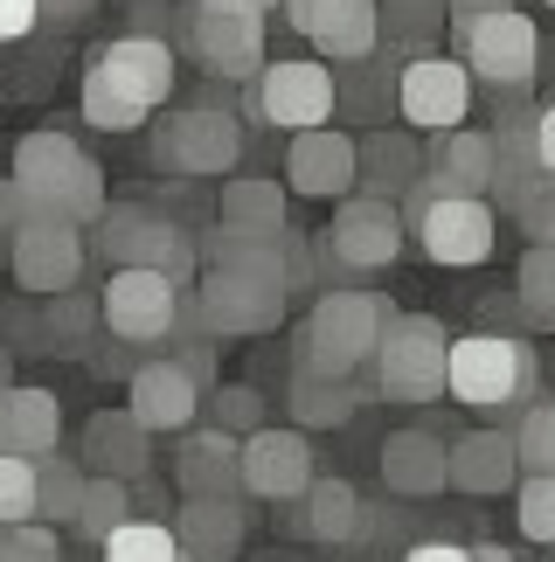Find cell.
<instances>
[{
    "label": "cell",
    "mask_w": 555,
    "mask_h": 562,
    "mask_svg": "<svg viewBox=\"0 0 555 562\" xmlns=\"http://www.w3.org/2000/svg\"><path fill=\"white\" fill-rule=\"evenodd\" d=\"M98 562H195V555L181 549L174 521H146V514H133L118 535L98 542Z\"/></svg>",
    "instance_id": "obj_38"
},
{
    "label": "cell",
    "mask_w": 555,
    "mask_h": 562,
    "mask_svg": "<svg viewBox=\"0 0 555 562\" xmlns=\"http://www.w3.org/2000/svg\"><path fill=\"white\" fill-rule=\"evenodd\" d=\"M514 521L535 549H555V472H521L514 486Z\"/></svg>",
    "instance_id": "obj_41"
},
{
    "label": "cell",
    "mask_w": 555,
    "mask_h": 562,
    "mask_svg": "<svg viewBox=\"0 0 555 562\" xmlns=\"http://www.w3.org/2000/svg\"><path fill=\"white\" fill-rule=\"evenodd\" d=\"M77 459L83 472H104V480H146L154 472V430H146L133 409H98L77 438Z\"/></svg>",
    "instance_id": "obj_21"
},
{
    "label": "cell",
    "mask_w": 555,
    "mask_h": 562,
    "mask_svg": "<svg viewBox=\"0 0 555 562\" xmlns=\"http://www.w3.org/2000/svg\"><path fill=\"white\" fill-rule=\"evenodd\" d=\"M369 396L361 382H327V375H306V369H292V389H285V403H292V424L306 430H340L354 417V403Z\"/></svg>",
    "instance_id": "obj_33"
},
{
    "label": "cell",
    "mask_w": 555,
    "mask_h": 562,
    "mask_svg": "<svg viewBox=\"0 0 555 562\" xmlns=\"http://www.w3.org/2000/svg\"><path fill=\"white\" fill-rule=\"evenodd\" d=\"M133 514H139L133 480H104V472H91V486H83V507H77L70 528L83 535V542H104V535H118Z\"/></svg>",
    "instance_id": "obj_40"
},
{
    "label": "cell",
    "mask_w": 555,
    "mask_h": 562,
    "mask_svg": "<svg viewBox=\"0 0 555 562\" xmlns=\"http://www.w3.org/2000/svg\"><path fill=\"white\" fill-rule=\"evenodd\" d=\"M548 562H555V549H548Z\"/></svg>",
    "instance_id": "obj_58"
},
{
    "label": "cell",
    "mask_w": 555,
    "mask_h": 562,
    "mask_svg": "<svg viewBox=\"0 0 555 562\" xmlns=\"http://www.w3.org/2000/svg\"><path fill=\"white\" fill-rule=\"evenodd\" d=\"M125 409L154 430V438H167V430H181L195 424V409H202V382L181 369L174 355H160V361H139L133 369V382H125Z\"/></svg>",
    "instance_id": "obj_19"
},
{
    "label": "cell",
    "mask_w": 555,
    "mask_h": 562,
    "mask_svg": "<svg viewBox=\"0 0 555 562\" xmlns=\"http://www.w3.org/2000/svg\"><path fill=\"white\" fill-rule=\"evenodd\" d=\"M42 29V0H0V42H21Z\"/></svg>",
    "instance_id": "obj_50"
},
{
    "label": "cell",
    "mask_w": 555,
    "mask_h": 562,
    "mask_svg": "<svg viewBox=\"0 0 555 562\" xmlns=\"http://www.w3.org/2000/svg\"><path fill=\"white\" fill-rule=\"evenodd\" d=\"M21 223H35V215H29V194H21V181L8 175V181H0V250L21 236Z\"/></svg>",
    "instance_id": "obj_49"
},
{
    "label": "cell",
    "mask_w": 555,
    "mask_h": 562,
    "mask_svg": "<svg viewBox=\"0 0 555 562\" xmlns=\"http://www.w3.org/2000/svg\"><path fill=\"white\" fill-rule=\"evenodd\" d=\"M258 8H278V0H258Z\"/></svg>",
    "instance_id": "obj_57"
},
{
    "label": "cell",
    "mask_w": 555,
    "mask_h": 562,
    "mask_svg": "<svg viewBox=\"0 0 555 562\" xmlns=\"http://www.w3.org/2000/svg\"><path fill=\"white\" fill-rule=\"evenodd\" d=\"M548 8H555V0H548Z\"/></svg>",
    "instance_id": "obj_61"
},
{
    "label": "cell",
    "mask_w": 555,
    "mask_h": 562,
    "mask_svg": "<svg viewBox=\"0 0 555 562\" xmlns=\"http://www.w3.org/2000/svg\"><path fill=\"white\" fill-rule=\"evenodd\" d=\"M8 265H14V285L35 292V299H63L83 285V229L77 223H21V236L8 244Z\"/></svg>",
    "instance_id": "obj_16"
},
{
    "label": "cell",
    "mask_w": 555,
    "mask_h": 562,
    "mask_svg": "<svg viewBox=\"0 0 555 562\" xmlns=\"http://www.w3.org/2000/svg\"><path fill=\"white\" fill-rule=\"evenodd\" d=\"M14 521H35V459L0 451V528Z\"/></svg>",
    "instance_id": "obj_45"
},
{
    "label": "cell",
    "mask_w": 555,
    "mask_h": 562,
    "mask_svg": "<svg viewBox=\"0 0 555 562\" xmlns=\"http://www.w3.org/2000/svg\"><path fill=\"white\" fill-rule=\"evenodd\" d=\"M403 236H410V223H403L396 202H375V194H340L333 202V223L313 236V265L319 278H333V285H354V278H375L389 271L403 257Z\"/></svg>",
    "instance_id": "obj_3"
},
{
    "label": "cell",
    "mask_w": 555,
    "mask_h": 562,
    "mask_svg": "<svg viewBox=\"0 0 555 562\" xmlns=\"http://www.w3.org/2000/svg\"><path fill=\"white\" fill-rule=\"evenodd\" d=\"M278 8H285L292 35H306L333 70L382 49V0H278Z\"/></svg>",
    "instance_id": "obj_15"
},
{
    "label": "cell",
    "mask_w": 555,
    "mask_h": 562,
    "mask_svg": "<svg viewBox=\"0 0 555 562\" xmlns=\"http://www.w3.org/2000/svg\"><path fill=\"white\" fill-rule=\"evenodd\" d=\"M278 244H285V292H313L319 285V265H313V244L298 229H285L278 236Z\"/></svg>",
    "instance_id": "obj_48"
},
{
    "label": "cell",
    "mask_w": 555,
    "mask_h": 562,
    "mask_svg": "<svg viewBox=\"0 0 555 562\" xmlns=\"http://www.w3.org/2000/svg\"><path fill=\"white\" fill-rule=\"evenodd\" d=\"M319 480L313 472V445H306V430L298 424H258L243 438V493L250 501H298Z\"/></svg>",
    "instance_id": "obj_17"
},
{
    "label": "cell",
    "mask_w": 555,
    "mask_h": 562,
    "mask_svg": "<svg viewBox=\"0 0 555 562\" xmlns=\"http://www.w3.org/2000/svg\"><path fill=\"white\" fill-rule=\"evenodd\" d=\"M98 14V0H42V29H83Z\"/></svg>",
    "instance_id": "obj_51"
},
{
    "label": "cell",
    "mask_w": 555,
    "mask_h": 562,
    "mask_svg": "<svg viewBox=\"0 0 555 562\" xmlns=\"http://www.w3.org/2000/svg\"><path fill=\"white\" fill-rule=\"evenodd\" d=\"M410 236L423 244L431 265H486L494 257V236H500V209L486 194H438V188H410V209H403Z\"/></svg>",
    "instance_id": "obj_8"
},
{
    "label": "cell",
    "mask_w": 555,
    "mask_h": 562,
    "mask_svg": "<svg viewBox=\"0 0 555 562\" xmlns=\"http://www.w3.org/2000/svg\"><path fill=\"white\" fill-rule=\"evenodd\" d=\"M298 535L327 549H354L369 542V501H361L354 480H313L298 493Z\"/></svg>",
    "instance_id": "obj_28"
},
{
    "label": "cell",
    "mask_w": 555,
    "mask_h": 562,
    "mask_svg": "<svg viewBox=\"0 0 555 562\" xmlns=\"http://www.w3.org/2000/svg\"><path fill=\"white\" fill-rule=\"evenodd\" d=\"M285 188L313 194V202H340V194H354V133H340V125L292 133V146H285Z\"/></svg>",
    "instance_id": "obj_20"
},
{
    "label": "cell",
    "mask_w": 555,
    "mask_h": 562,
    "mask_svg": "<svg viewBox=\"0 0 555 562\" xmlns=\"http://www.w3.org/2000/svg\"><path fill=\"white\" fill-rule=\"evenodd\" d=\"M202 403H208V424L229 430V438H250V430L264 424V396H258L250 382H216Z\"/></svg>",
    "instance_id": "obj_43"
},
{
    "label": "cell",
    "mask_w": 555,
    "mask_h": 562,
    "mask_svg": "<svg viewBox=\"0 0 555 562\" xmlns=\"http://www.w3.org/2000/svg\"><path fill=\"white\" fill-rule=\"evenodd\" d=\"M396 77H403V56L396 49L340 63V70H333V112H348L361 125H382V119H389V104H396Z\"/></svg>",
    "instance_id": "obj_31"
},
{
    "label": "cell",
    "mask_w": 555,
    "mask_h": 562,
    "mask_svg": "<svg viewBox=\"0 0 555 562\" xmlns=\"http://www.w3.org/2000/svg\"><path fill=\"white\" fill-rule=\"evenodd\" d=\"M389 319H396V306L382 292H369V285H327L313 299L306 327H298L292 369L327 375V382H361V369L375 361L382 334H389Z\"/></svg>",
    "instance_id": "obj_1"
},
{
    "label": "cell",
    "mask_w": 555,
    "mask_h": 562,
    "mask_svg": "<svg viewBox=\"0 0 555 562\" xmlns=\"http://www.w3.org/2000/svg\"><path fill=\"white\" fill-rule=\"evenodd\" d=\"M0 562H63V542L49 521H14L0 528Z\"/></svg>",
    "instance_id": "obj_46"
},
{
    "label": "cell",
    "mask_w": 555,
    "mask_h": 562,
    "mask_svg": "<svg viewBox=\"0 0 555 562\" xmlns=\"http://www.w3.org/2000/svg\"><path fill=\"white\" fill-rule=\"evenodd\" d=\"M507 438H514L521 472H555V403H528Z\"/></svg>",
    "instance_id": "obj_44"
},
{
    "label": "cell",
    "mask_w": 555,
    "mask_h": 562,
    "mask_svg": "<svg viewBox=\"0 0 555 562\" xmlns=\"http://www.w3.org/2000/svg\"><path fill=\"white\" fill-rule=\"evenodd\" d=\"M285 285L278 278H250V271H223L208 265L202 285H195V306H202V327L208 340H258V334H278L285 319Z\"/></svg>",
    "instance_id": "obj_12"
},
{
    "label": "cell",
    "mask_w": 555,
    "mask_h": 562,
    "mask_svg": "<svg viewBox=\"0 0 555 562\" xmlns=\"http://www.w3.org/2000/svg\"><path fill=\"white\" fill-rule=\"evenodd\" d=\"M174 486L181 501H237L243 493V438H229L216 424H188L174 445Z\"/></svg>",
    "instance_id": "obj_18"
},
{
    "label": "cell",
    "mask_w": 555,
    "mask_h": 562,
    "mask_svg": "<svg viewBox=\"0 0 555 562\" xmlns=\"http://www.w3.org/2000/svg\"><path fill=\"white\" fill-rule=\"evenodd\" d=\"M444 361H452V334L431 313H396L382 348L369 361V396L389 403H438L444 396Z\"/></svg>",
    "instance_id": "obj_4"
},
{
    "label": "cell",
    "mask_w": 555,
    "mask_h": 562,
    "mask_svg": "<svg viewBox=\"0 0 555 562\" xmlns=\"http://www.w3.org/2000/svg\"><path fill=\"white\" fill-rule=\"evenodd\" d=\"M452 8V21H479V14H500V8H514V0H444Z\"/></svg>",
    "instance_id": "obj_55"
},
{
    "label": "cell",
    "mask_w": 555,
    "mask_h": 562,
    "mask_svg": "<svg viewBox=\"0 0 555 562\" xmlns=\"http://www.w3.org/2000/svg\"><path fill=\"white\" fill-rule=\"evenodd\" d=\"M514 292H521V313L528 319H555V244H528L521 271H514Z\"/></svg>",
    "instance_id": "obj_42"
},
{
    "label": "cell",
    "mask_w": 555,
    "mask_h": 562,
    "mask_svg": "<svg viewBox=\"0 0 555 562\" xmlns=\"http://www.w3.org/2000/svg\"><path fill=\"white\" fill-rule=\"evenodd\" d=\"M181 292L167 271H112L104 278V334L125 340V348H160L174 340V319H181Z\"/></svg>",
    "instance_id": "obj_13"
},
{
    "label": "cell",
    "mask_w": 555,
    "mask_h": 562,
    "mask_svg": "<svg viewBox=\"0 0 555 562\" xmlns=\"http://www.w3.org/2000/svg\"><path fill=\"white\" fill-rule=\"evenodd\" d=\"M83 486H91L83 459H63V451L35 459V521L70 528V521H77V507H83Z\"/></svg>",
    "instance_id": "obj_35"
},
{
    "label": "cell",
    "mask_w": 555,
    "mask_h": 562,
    "mask_svg": "<svg viewBox=\"0 0 555 562\" xmlns=\"http://www.w3.org/2000/svg\"><path fill=\"white\" fill-rule=\"evenodd\" d=\"M423 181V146L417 133H389V125H369L354 139V194H375V202H403Z\"/></svg>",
    "instance_id": "obj_23"
},
{
    "label": "cell",
    "mask_w": 555,
    "mask_h": 562,
    "mask_svg": "<svg viewBox=\"0 0 555 562\" xmlns=\"http://www.w3.org/2000/svg\"><path fill=\"white\" fill-rule=\"evenodd\" d=\"M104 327V299L98 292H63L49 299V327H42V348L49 355H91V334Z\"/></svg>",
    "instance_id": "obj_37"
},
{
    "label": "cell",
    "mask_w": 555,
    "mask_h": 562,
    "mask_svg": "<svg viewBox=\"0 0 555 562\" xmlns=\"http://www.w3.org/2000/svg\"><path fill=\"white\" fill-rule=\"evenodd\" d=\"M514 229L528 236V244H555V175H542L535 194L514 209Z\"/></svg>",
    "instance_id": "obj_47"
},
{
    "label": "cell",
    "mask_w": 555,
    "mask_h": 562,
    "mask_svg": "<svg viewBox=\"0 0 555 562\" xmlns=\"http://www.w3.org/2000/svg\"><path fill=\"white\" fill-rule=\"evenodd\" d=\"M264 14L258 0H188L181 42L216 83H250L264 70Z\"/></svg>",
    "instance_id": "obj_5"
},
{
    "label": "cell",
    "mask_w": 555,
    "mask_h": 562,
    "mask_svg": "<svg viewBox=\"0 0 555 562\" xmlns=\"http://www.w3.org/2000/svg\"><path fill=\"white\" fill-rule=\"evenodd\" d=\"M91 229H98V250H104L112 271H167L174 285H188L195 265H202V250L181 236V223H167V215L146 209V202H112Z\"/></svg>",
    "instance_id": "obj_9"
},
{
    "label": "cell",
    "mask_w": 555,
    "mask_h": 562,
    "mask_svg": "<svg viewBox=\"0 0 555 562\" xmlns=\"http://www.w3.org/2000/svg\"><path fill=\"white\" fill-rule=\"evenodd\" d=\"M452 35H458V63L473 70V83H486V91L521 98L528 83H535V70H542V29L521 8L452 21Z\"/></svg>",
    "instance_id": "obj_10"
},
{
    "label": "cell",
    "mask_w": 555,
    "mask_h": 562,
    "mask_svg": "<svg viewBox=\"0 0 555 562\" xmlns=\"http://www.w3.org/2000/svg\"><path fill=\"white\" fill-rule=\"evenodd\" d=\"M56 445H63L56 389H35V382L0 389V451H14V459H49Z\"/></svg>",
    "instance_id": "obj_27"
},
{
    "label": "cell",
    "mask_w": 555,
    "mask_h": 562,
    "mask_svg": "<svg viewBox=\"0 0 555 562\" xmlns=\"http://www.w3.org/2000/svg\"><path fill=\"white\" fill-rule=\"evenodd\" d=\"M146 119H154V104H139L125 83L104 77L98 63L83 70V125H98V133H139Z\"/></svg>",
    "instance_id": "obj_39"
},
{
    "label": "cell",
    "mask_w": 555,
    "mask_h": 562,
    "mask_svg": "<svg viewBox=\"0 0 555 562\" xmlns=\"http://www.w3.org/2000/svg\"><path fill=\"white\" fill-rule=\"evenodd\" d=\"M154 154H160V167H174V175H223V167L243 160V112L223 91H188L174 112L160 119Z\"/></svg>",
    "instance_id": "obj_6"
},
{
    "label": "cell",
    "mask_w": 555,
    "mask_h": 562,
    "mask_svg": "<svg viewBox=\"0 0 555 562\" xmlns=\"http://www.w3.org/2000/svg\"><path fill=\"white\" fill-rule=\"evenodd\" d=\"M216 229H237V236H285V229H292V202H285V188H278V181H258V175L223 181Z\"/></svg>",
    "instance_id": "obj_32"
},
{
    "label": "cell",
    "mask_w": 555,
    "mask_h": 562,
    "mask_svg": "<svg viewBox=\"0 0 555 562\" xmlns=\"http://www.w3.org/2000/svg\"><path fill=\"white\" fill-rule=\"evenodd\" d=\"M202 265L250 271V278H278V285H285V244H278V236H237V229H208V236H202Z\"/></svg>",
    "instance_id": "obj_36"
},
{
    "label": "cell",
    "mask_w": 555,
    "mask_h": 562,
    "mask_svg": "<svg viewBox=\"0 0 555 562\" xmlns=\"http://www.w3.org/2000/svg\"><path fill=\"white\" fill-rule=\"evenodd\" d=\"M382 486L396 501L444 493L452 486V438H438V430H396V438H382Z\"/></svg>",
    "instance_id": "obj_24"
},
{
    "label": "cell",
    "mask_w": 555,
    "mask_h": 562,
    "mask_svg": "<svg viewBox=\"0 0 555 562\" xmlns=\"http://www.w3.org/2000/svg\"><path fill=\"white\" fill-rule=\"evenodd\" d=\"M473 562H521V555H514V549H500V542H479Z\"/></svg>",
    "instance_id": "obj_56"
},
{
    "label": "cell",
    "mask_w": 555,
    "mask_h": 562,
    "mask_svg": "<svg viewBox=\"0 0 555 562\" xmlns=\"http://www.w3.org/2000/svg\"><path fill=\"white\" fill-rule=\"evenodd\" d=\"M403 562H473V549H465V542H444V535H431V542H410V549H403Z\"/></svg>",
    "instance_id": "obj_53"
},
{
    "label": "cell",
    "mask_w": 555,
    "mask_h": 562,
    "mask_svg": "<svg viewBox=\"0 0 555 562\" xmlns=\"http://www.w3.org/2000/svg\"><path fill=\"white\" fill-rule=\"evenodd\" d=\"M438 194H486L494 188V133H473V125H452V133H431L423 146V181Z\"/></svg>",
    "instance_id": "obj_25"
},
{
    "label": "cell",
    "mask_w": 555,
    "mask_h": 562,
    "mask_svg": "<svg viewBox=\"0 0 555 562\" xmlns=\"http://www.w3.org/2000/svg\"><path fill=\"white\" fill-rule=\"evenodd\" d=\"M396 112L410 133H452L473 112V70L458 56H410L396 77Z\"/></svg>",
    "instance_id": "obj_14"
},
{
    "label": "cell",
    "mask_w": 555,
    "mask_h": 562,
    "mask_svg": "<svg viewBox=\"0 0 555 562\" xmlns=\"http://www.w3.org/2000/svg\"><path fill=\"white\" fill-rule=\"evenodd\" d=\"M535 154H542V167L555 175V98L535 104Z\"/></svg>",
    "instance_id": "obj_54"
},
{
    "label": "cell",
    "mask_w": 555,
    "mask_h": 562,
    "mask_svg": "<svg viewBox=\"0 0 555 562\" xmlns=\"http://www.w3.org/2000/svg\"><path fill=\"white\" fill-rule=\"evenodd\" d=\"M542 175H548V167L535 154V104H514V112L500 119V133H494V188H486V202L514 215L528 194H535Z\"/></svg>",
    "instance_id": "obj_26"
},
{
    "label": "cell",
    "mask_w": 555,
    "mask_h": 562,
    "mask_svg": "<svg viewBox=\"0 0 555 562\" xmlns=\"http://www.w3.org/2000/svg\"><path fill=\"white\" fill-rule=\"evenodd\" d=\"M0 389H8V382H0Z\"/></svg>",
    "instance_id": "obj_60"
},
{
    "label": "cell",
    "mask_w": 555,
    "mask_h": 562,
    "mask_svg": "<svg viewBox=\"0 0 555 562\" xmlns=\"http://www.w3.org/2000/svg\"><path fill=\"white\" fill-rule=\"evenodd\" d=\"M521 486V459H514V438L507 430H465L452 438V493H514Z\"/></svg>",
    "instance_id": "obj_29"
},
{
    "label": "cell",
    "mask_w": 555,
    "mask_h": 562,
    "mask_svg": "<svg viewBox=\"0 0 555 562\" xmlns=\"http://www.w3.org/2000/svg\"><path fill=\"white\" fill-rule=\"evenodd\" d=\"M452 8L444 0H382V49H396L403 63L410 56H431Z\"/></svg>",
    "instance_id": "obj_34"
},
{
    "label": "cell",
    "mask_w": 555,
    "mask_h": 562,
    "mask_svg": "<svg viewBox=\"0 0 555 562\" xmlns=\"http://www.w3.org/2000/svg\"><path fill=\"white\" fill-rule=\"evenodd\" d=\"M112 83H125L139 104H160L174 98V49H167V35H146V29H125V35H112L104 49L91 56Z\"/></svg>",
    "instance_id": "obj_22"
},
{
    "label": "cell",
    "mask_w": 555,
    "mask_h": 562,
    "mask_svg": "<svg viewBox=\"0 0 555 562\" xmlns=\"http://www.w3.org/2000/svg\"><path fill=\"white\" fill-rule=\"evenodd\" d=\"M174 535L195 562H237L243 535H250V514H243V501H181Z\"/></svg>",
    "instance_id": "obj_30"
},
{
    "label": "cell",
    "mask_w": 555,
    "mask_h": 562,
    "mask_svg": "<svg viewBox=\"0 0 555 562\" xmlns=\"http://www.w3.org/2000/svg\"><path fill=\"white\" fill-rule=\"evenodd\" d=\"M14 181L29 194V215L42 223H98L112 209L104 194V167L83 154L70 133H21L14 139Z\"/></svg>",
    "instance_id": "obj_2"
},
{
    "label": "cell",
    "mask_w": 555,
    "mask_h": 562,
    "mask_svg": "<svg viewBox=\"0 0 555 562\" xmlns=\"http://www.w3.org/2000/svg\"><path fill=\"white\" fill-rule=\"evenodd\" d=\"M548 327H555V319H548Z\"/></svg>",
    "instance_id": "obj_59"
},
{
    "label": "cell",
    "mask_w": 555,
    "mask_h": 562,
    "mask_svg": "<svg viewBox=\"0 0 555 562\" xmlns=\"http://www.w3.org/2000/svg\"><path fill=\"white\" fill-rule=\"evenodd\" d=\"M535 389V355L514 334H458L444 361V396L465 409H514Z\"/></svg>",
    "instance_id": "obj_7"
},
{
    "label": "cell",
    "mask_w": 555,
    "mask_h": 562,
    "mask_svg": "<svg viewBox=\"0 0 555 562\" xmlns=\"http://www.w3.org/2000/svg\"><path fill=\"white\" fill-rule=\"evenodd\" d=\"M208 348H216V340H188V348H174V361H181V369L202 382V396L216 389V361H208Z\"/></svg>",
    "instance_id": "obj_52"
},
{
    "label": "cell",
    "mask_w": 555,
    "mask_h": 562,
    "mask_svg": "<svg viewBox=\"0 0 555 562\" xmlns=\"http://www.w3.org/2000/svg\"><path fill=\"white\" fill-rule=\"evenodd\" d=\"M250 119L271 133H313L333 125V63L319 56H278L250 77Z\"/></svg>",
    "instance_id": "obj_11"
}]
</instances>
